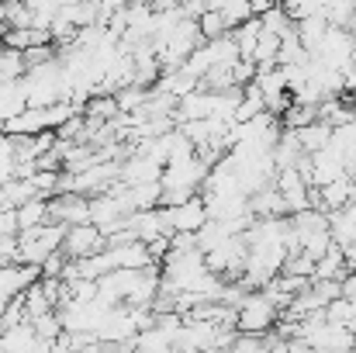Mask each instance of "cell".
<instances>
[{
	"mask_svg": "<svg viewBox=\"0 0 356 353\" xmlns=\"http://www.w3.org/2000/svg\"><path fill=\"white\" fill-rule=\"evenodd\" d=\"M263 111H266V97L249 84L245 94H242V104H238V111H236V121H252V118L263 115Z\"/></svg>",
	"mask_w": 356,
	"mask_h": 353,
	"instance_id": "18",
	"label": "cell"
},
{
	"mask_svg": "<svg viewBox=\"0 0 356 353\" xmlns=\"http://www.w3.org/2000/svg\"><path fill=\"white\" fill-rule=\"evenodd\" d=\"M232 66H236V63H232ZM232 66H215V70L201 80V87H204V91H232V87H236Z\"/></svg>",
	"mask_w": 356,
	"mask_h": 353,
	"instance_id": "22",
	"label": "cell"
},
{
	"mask_svg": "<svg viewBox=\"0 0 356 353\" xmlns=\"http://www.w3.org/2000/svg\"><path fill=\"white\" fill-rule=\"evenodd\" d=\"M45 128H49L45 108H24L17 118L3 121V132H7V135H38V132H45Z\"/></svg>",
	"mask_w": 356,
	"mask_h": 353,
	"instance_id": "8",
	"label": "cell"
},
{
	"mask_svg": "<svg viewBox=\"0 0 356 353\" xmlns=\"http://www.w3.org/2000/svg\"><path fill=\"white\" fill-rule=\"evenodd\" d=\"M280 322V308L266 291H249L245 301L236 308V329L242 336H266Z\"/></svg>",
	"mask_w": 356,
	"mask_h": 353,
	"instance_id": "1",
	"label": "cell"
},
{
	"mask_svg": "<svg viewBox=\"0 0 356 353\" xmlns=\"http://www.w3.org/2000/svg\"><path fill=\"white\" fill-rule=\"evenodd\" d=\"M232 73H236V87H249L256 80V63L252 59H238L232 66Z\"/></svg>",
	"mask_w": 356,
	"mask_h": 353,
	"instance_id": "23",
	"label": "cell"
},
{
	"mask_svg": "<svg viewBox=\"0 0 356 353\" xmlns=\"http://www.w3.org/2000/svg\"><path fill=\"white\" fill-rule=\"evenodd\" d=\"M294 28H298V35H301L305 49H308V52H315V49L322 45V38H325V31H329L332 24L325 21V14H315V17H305V21H298Z\"/></svg>",
	"mask_w": 356,
	"mask_h": 353,
	"instance_id": "13",
	"label": "cell"
},
{
	"mask_svg": "<svg viewBox=\"0 0 356 353\" xmlns=\"http://www.w3.org/2000/svg\"><path fill=\"white\" fill-rule=\"evenodd\" d=\"M115 101H118V111H124V115H138L145 104H149V91L145 87H121L118 94H115Z\"/></svg>",
	"mask_w": 356,
	"mask_h": 353,
	"instance_id": "16",
	"label": "cell"
},
{
	"mask_svg": "<svg viewBox=\"0 0 356 353\" xmlns=\"http://www.w3.org/2000/svg\"><path fill=\"white\" fill-rule=\"evenodd\" d=\"M49 215L59 226H87L90 222V198L87 194H56L49 198Z\"/></svg>",
	"mask_w": 356,
	"mask_h": 353,
	"instance_id": "6",
	"label": "cell"
},
{
	"mask_svg": "<svg viewBox=\"0 0 356 353\" xmlns=\"http://www.w3.org/2000/svg\"><path fill=\"white\" fill-rule=\"evenodd\" d=\"M197 28H201V35H204V42H211V38H225V35H232V24H229V17H225L222 10H204V14L197 17Z\"/></svg>",
	"mask_w": 356,
	"mask_h": 353,
	"instance_id": "14",
	"label": "cell"
},
{
	"mask_svg": "<svg viewBox=\"0 0 356 353\" xmlns=\"http://www.w3.org/2000/svg\"><path fill=\"white\" fill-rule=\"evenodd\" d=\"M259 21H263V28H266V31H273V35H284V31H291V28H294V21H291V14L284 10V3L270 7Z\"/></svg>",
	"mask_w": 356,
	"mask_h": 353,
	"instance_id": "21",
	"label": "cell"
},
{
	"mask_svg": "<svg viewBox=\"0 0 356 353\" xmlns=\"http://www.w3.org/2000/svg\"><path fill=\"white\" fill-rule=\"evenodd\" d=\"M277 3H280V0H277Z\"/></svg>",
	"mask_w": 356,
	"mask_h": 353,
	"instance_id": "26",
	"label": "cell"
},
{
	"mask_svg": "<svg viewBox=\"0 0 356 353\" xmlns=\"http://www.w3.org/2000/svg\"><path fill=\"white\" fill-rule=\"evenodd\" d=\"M353 3H356V0H353Z\"/></svg>",
	"mask_w": 356,
	"mask_h": 353,
	"instance_id": "28",
	"label": "cell"
},
{
	"mask_svg": "<svg viewBox=\"0 0 356 353\" xmlns=\"http://www.w3.org/2000/svg\"><path fill=\"white\" fill-rule=\"evenodd\" d=\"M83 115L97 118V121H111V118L118 115V101H115V94H97V97H90L87 108H83Z\"/></svg>",
	"mask_w": 356,
	"mask_h": 353,
	"instance_id": "19",
	"label": "cell"
},
{
	"mask_svg": "<svg viewBox=\"0 0 356 353\" xmlns=\"http://www.w3.org/2000/svg\"><path fill=\"white\" fill-rule=\"evenodd\" d=\"M332 125H325V121H312V125H305V128H298V139H301V146H305V152L312 156V152H322V149H329V142H332Z\"/></svg>",
	"mask_w": 356,
	"mask_h": 353,
	"instance_id": "9",
	"label": "cell"
},
{
	"mask_svg": "<svg viewBox=\"0 0 356 353\" xmlns=\"http://www.w3.org/2000/svg\"><path fill=\"white\" fill-rule=\"evenodd\" d=\"M259 35H263V21H259V17H249V21H242V24L232 28V38H236L238 56H242V59H252Z\"/></svg>",
	"mask_w": 356,
	"mask_h": 353,
	"instance_id": "12",
	"label": "cell"
},
{
	"mask_svg": "<svg viewBox=\"0 0 356 353\" xmlns=\"http://www.w3.org/2000/svg\"><path fill=\"white\" fill-rule=\"evenodd\" d=\"M280 38H284V35H273V31L263 28V35H259V42H256V52H252V63H256V66H277Z\"/></svg>",
	"mask_w": 356,
	"mask_h": 353,
	"instance_id": "15",
	"label": "cell"
},
{
	"mask_svg": "<svg viewBox=\"0 0 356 353\" xmlns=\"http://www.w3.org/2000/svg\"><path fill=\"white\" fill-rule=\"evenodd\" d=\"M273 187L280 191V198L287 205V215H298V212H308L312 208V184L305 180L301 170H277Z\"/></svg>",
	"mask_w": 356,
	"mask_h": 353,
	"instance_id": "4",
	"label": "cell"
},
{
	"mask_svg": "<svg viewBox=\"0 0 356 353\" xmlns=\"http://www.w3.org/2000/svg\"><path fill=\"white\" fill-rule=\"evenodd\" d=\"M3 333H7V326H3V319H0V340H3Z\"/></svg>",
	"mask_w": 356,
	"mask_h": 353,
	"instance_id": "25",
	"label": "cell"
},
{
	"mask_svg": "<svg viewBox=\"0 0 356 353\" xmlns=\"http://www.w3.org/2000/svg\"><path fill=\"white\" fill-rule=\"evenodd\" d=\"M24 312H28V322H35V319H42V315H49V312H56V301L45 295V288H42V281H35L31 288H24Z\"/></svg>",
	"mask_w": 356,
	"mask_h": 353,
	"instance_id": "11",
	"label": "cell"
},
{
	"mask_svg": "<svg viewBox=\"0 0 356 353\" xmlns=\"http://www.w3.org/2000/svg\"><path fill=\"white\" fill-rule=\"evenodd\" d=\"M280 118H284V121H280L284 128H294V132H298V128L318 121V108H315V104H294V101H291V108H287Z\"/></svg>",
	"mask_w": 356,
	"mask_h": 353,
	"instance_id": "17",
	"label": "cell"
},
{
	"mask_svg": "<svg viewBox=\"0 0 356 353\" xmlns=\"http://www.w3.org/2000/svg\"><path fill=\"white\" fill-rule=\"evenodd\" d=\"M163 163H156L152 156H142V152H131L124 163H121V184H156V180H163Z\"/></svg>",
	"mask_w": 356,
	"mask_h": 353,
	"instance_id": "7",
	"label": "cell"
},
{
	"mask_svg": "<svg viewBox=\"0 0 356 353\" xmlns=\"http://www.w3.org/2000/svg\"><path fill=\"white\" fill-rule=\"evenodd\" d=\"M353 45H356V35L350 28H329L325 31V38H322V45L312 52L315 59H322L325 66H332V70H339V73H346L350 70V63H353Z\"/></svg>",
	"mask_w": 356,
	"mask_h": 353,
	"instance_id": "3",
	"label": "cell"
},
{
	"mask_svg": "<svg viewBox=\"0 0 356 353\" xmlns=\"http://www.w3.org/2000/svg\"><path fill=\"white\" fill-rule=\"evenodd\" d=\"M45 222H52V215H49V198H31L28 205L17 208V226H21V233L38 229V226H45Z\"/></svg>",
	"mask_w": 356,
	"mask_h": 353,
	"instance_id": "10",
	"label": "cell"
},
{
	"mask_svg": "<svg viewBox=\"0 0 356 353\" xmlns=\"http://www.w3.org/2000/svg\"><path fill=\"white\" fill-rule=\"evenodd\" d=\"M249 7H252V14H256V17H263L270 7H277V0H249Z\"/></svg>",
	"mask_w": 356,
	"mask_h": 353,
	"instance_id": "24",
	"label": "cell"
},
{
	"mask_svg": "<svg viewBox=\"0 0 356 353\" xmlns=\"http://www.w3.org/2000/svg\"><path fill=\"white\" fill-rule=\"evenodd\" d=\"M0 3H3V0H0Z\"/></svg>",
	"mask_w": 356,
	"mask_h": 353,
	"instance_id": "27",
	"label": "cell"
},
{
	"mask_svg": "<svg viewBox=\"0 0 356 353\" xmlns=\"http://www.w3.org/2000/svg\"><path fill=\"white\" fill-rule=\"evenodd\" d=\"M208 219H211V215H208V205H204L201 194L187 198L184 205L163 208V222H166V229H170V239L177 233H201V226H204Z\"/></svg>",
	"mask_w": 356,
	"mask_h": 353,
	"instance_id": "2",
	"label": "cell"
},
{
	"mask_svg": "<svg viewBox=\"0 0 356 353\" xmlns=\"http://www.w3.org/2000/svg\"><path fill=\"white\" fill-rule=\"evenodd\" d=\"M31 326H35V333H38L42 340H49V343H56V340L63 336V329H66V326H63L59 308H56V312H49V315H42V319H35Z\"/></svg>",
	"mask_w": 356,
	"mask_h": 353,
	"instance_id": "20",
	"label": "cell"
},
{
	"mask_svg": "<svg viewBox=\"0 0 356 353\" xmlns=\"http://www.w3.org/2000/svg\"><path fill=\"white\" fill-rule=\"evenodd\" d=\"M108 249V239L97 226H70L66 229V239H63V253L70 260H87V256H97Z\"/></svg>",
	"mask_w": 356,
	"mask_h": 353,
	"instance_id": "5",
	"label": "cell"
}]
</instances>
